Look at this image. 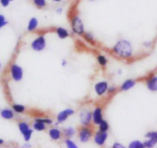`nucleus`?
<instances>
[{
  "label": "nucleus",
  "instance_id": "obj_1",
  "mask_svg": "<svg viewBox=\"0 0 157 148\" xmlns=\"http://www.w3.org/2000/svg\"><path fill=\"white\" fill-rule=\"evenodd\" d=\"M113 51L118 56L123 58H130L132 55V45L127 40H120L114 45Z\"/></svg>",
  "mask_w": 157,
  "mask_h": 148
},
{
  "label": "nucleus",
  "instance_id": "obj_2",
  "mask_svg": "<svg viewBox=\"0 0 157 148\" xmlns=\"http://www.w3.org/2000/svg\"><path fill=\"white\" fill-rule=\"evenodd\" d=\"M71 25H72V29L74 33L78 35H82L85 33V28H84L83 22H82V19L78 16H74L72 18V22H71Z\"/></svg>",
  "mask_w": 157,
  "mask_h": 148
},
{
  "label": "nucleus",
  "instance_id": "obj_3",
  "mask_svg": "<svg viewBox=\"0 0 157 148\" xmlns=\"http://www.w3.org/2000/svg\"><path fill=\"white\" fill-rule=\"evenodd\" d=\"M19 129L21 134L23 136L24 140L26 143H28L32 138V136L33 134V130L31 129L29 125L25 121H22L19 124Z\"/></svg>",
  "mask_w": 157,
  "mask_h": 148
},
{
  "label": "nucleus",
  "instance_id": "obj_4",
  "mask_svg": "<svg viewBox=\"0 0 157 148\" xmlns=\"http://www.w3.org/2000/svg\"><path fill=\"white\" fill-rule=\"evenodd\" d=\"M46 42L45 36L43 35H39V37L36 38V39L33 41L31 44V47L33 50L36 52H41L46 48Z\"/></svg>",
  "mask_w": 157,
  "mask_h": 148
},
{
  "label": "nucleus",
  "instance_id": "obj_5",
  "mask_svg": "<svg viewBox=\"0 0 157 148\" xmlns=\"http://www.w3.org/2000/svg\"><path fill=\"white\" fill-rule=\"evenodd\" d=\"M10 74L15 81H20L23 78V70L17 64H13L10 66Z\"/></svg>",
  "mask_w": 157,
  "mask_h": 148
},
{
  "label": "nucleus",
  "instance_id": "obj_6",
  "mask_svg": "<svg viewBox=\"0 0 157 148\" xmlns=\"http://www.w3.org/2000/svg\"><path fill=\"white\" fill-rule=\"evenodd\" d=\"M79 120L83 126H88L93 120V113L88 110H82L79 114Z\"/></svg>",
  "mask_w": 157,
  "mask_h": 148
},
{
  "label": "nucleus",
  "instance_id": "obj_7",
  "mask_svg": "<svg viewBox=\"0 0 157 148\" xmlns=\"http://www.w3.org/2000/svg\"><path fill=\"white\" fill-rule=\"evenodd\" d=\"M92 136H93V132L90 128H86V126H84L78 131V138L82 143L88 142Z\"/></svg>",
  "mask_w": 157,
  "mask_h": 148
},
{
  "label": "nucleus",
  "instance_id": "obj_8",
  "mask_svg": "<svg viewBox=\"0 0 157 148\" xmlns=\"http://www.w3.org/2000/svg\"><path fill=\"white\" fill-rule=\"evenodd\" d=\"M108 137V134L107 131H99L95 134L94 136V141L99 146H102L105 143V140Z\"/></svg>",
  "mask_w": 157,
  "mask_h": 148
},
{
  "label": "nucleus",
  "instance_id": "obj_9",
  "mask_svg": "<svg viewBox=\"0 0 157 148\" xmlns=\"http://www.w3.org/2000/svg\"><path fill=\"white\" fill-rule=\"evenodd\" d=\"M109 88V84L106 81H99V82L96 83L95 84V91H96V94L99 96H102V95L105 94V92L108 91Z\"/></svg>",
  "mask_w": 157,
  "mask_h": 148
},
{
  "label": "nucleus",
  "instance_id": "obj_10",
  "mask_svg": "<svg viewBox=\"0 0 157 148\" xmlns=\"http://www.w3.org/2000/svg\"><path fill=\"white\" fill-rule=\"evenodd\" d=\"M75 113L73 109H71V108H67V109L64 110V111H61L57 115L56 119H57V123H63L65 120H66L69 117V116L72 115V114Z\"/></svg>",
  "mask_w": 157,
  "mask_h": 148
},
{
  "label": "nucleus",
  "instance_id": "obj_11",
  "mask_svg": "<svg viewBox=\"0 0 157 148\" xmlns=\"http://www.w3.org/2000/svg\"><path fill=\"white\" fill-rule=\"evenodd\" d=\"M103 120L102 117V109L100 107H97L93 112V121L94 124L99 125Z\"/></svg>",
  "mask_w": 157,
  "mask_h": 148
},
{
  "label": "nucleus",
  "instance_id": "obj_12",
  "mask_svg": "<svg viewBox=\"0 0 157 148\" xmlns=\"http://www.w3.org/2000/svg\"><path fill=\"white\" fill-rule=\"evenodd\" d=\"M146 86L149 90L152 91H157V77L153 76L149 78L146 82Z\"/></svg>",
  "mask_w": 157,
  "mask_h": 148
},
{
  "label": "nucleus",
  "instance_id": "obj_13",
  "mask_svg": "<svg viewBox=\"0 0 157 148\" xmlns=\"http://www.w3.org/2000/svg\"><path fill=\"white\" fill-rule=\"evenodd\" d=\"M136 85V81L132 79H128L126 80L122 84L121 87H120V89L123 91H126L130 90L131 88L134 87Z\"/></svg>",
  "mask_w": 157,
  "mask_h": 148
},
{
  "label": "nucleus",
  "instance_id": "obj_14",
  "mask_svg": "<svg viewBox=\"0 0 157 148\" xmlns=\"http://www.w3.org/2000/svg\"><path fill=\"white\" fill-rule=\"evenodd\" d=\"M61 131L58 128H53L49 131V135L50 138L53 140H58L61 138Z\"/></svg>",
  "mask_w": 157,
  "mask_h": 148
},
{
  "label": "nucleus",
  "instance_id": "obj_15",
  "mask_svg": "<svg viewBox=\"0 0 157 148\" xmlns=\"http://www.w3.org/2000/svg\"><path fill=\"white\" fill-rule=\"evenodd\" d=\"M0 115L2 118L6 119V120H11L14 117V113L13 111L9 108H5V109L2 110L0 112Z\"/></svg>",
  "mask_w": 157,
  "mask_h": 148
},
{
  "label": "nucleus",
  "instance_id": "obj_16",
  "mask_svg": "<svg viewBox=\"0 0 157 148\" xmlns=\"http://www.w3.org/2000/svg\"><path fill=\"white\" fill-rule=\"evenodd\" d=\"M56 32L58 37L61 39H66V38L69 36V33L68 31V30L63 28V27H59V28H57L56 30Z\"/></svg>",
  "mask_w": 157,
  "mask_h": 148
},
{
  "label": "nucleus",
  "instance_id": "obj_17",
  "mask_svg": "<svg viewBox=\"0 0 157 148\" xmlns=\"http://www.w3.org/2000/svg\"><path fill=\"white\" fill-rule=\"evenodd\" d=\"M39 25V22H38V19L36 17H33L29 20L28 23V26H27V29L29 31H33L36 29L38 27Z\"/></svg>",
  "mask_w": 157,
  "mask_h": 148
},
{
  "label": "nucleus",
  "instance_id": "obj_18",
  "mask_svg": "<svg viewBox=\"0 0 157 148\" xmlns=\"http://www.w3.org/2000/svg\"><path fill=\"white\" fill-rule=\"evenodd\" d=\"M63 134L66 137H68V138H71V137H72L75 134V130L74 129V128H72V127L66 128L63 129Z\"/></svg>",
  "mask_w": 157,
  "mask_h": 148
},
{
  "label": "nucleus",
  "instance_id": "obj_19",
  "mask_svg": "<svg viewBox=\"0 0 157 148\" xmlns=\"http://www.w3.org/2000/svg\"><path fill=\"white\" fill-rule=\"evenodd\" d=\"M33 128L35 131H43L46 130V124H45L44 123H42V122L35 120L34 123H33Z\"/></svg>",
  "mask_w": 157,
  "mask_h": 148
},
{
  "label": "nucleus",
  "instance_id": "obj_20",
  "mask_svg": "<svg viewBox=\"0 0 157 148\" xmlns=\"http://www.w3.org/2000/svg\"><path fill=\"white\" fill-rule=\"evenodd\" d=\"M129 148H144L145 145L144 143L142 142L139 141V140H133L131 142L129 145Z\"/></svg>",
  "mask_w": 157,
  "mask_h": 148
},
{
  "label": "nucleus",
  "instance_id": "obj_21",
  "mask_svg": "<svg viewBox=\"0 0 157 148\" xmlns=\"http://www.w3.org/2000/svg\"><path fill=\"white\" fill-rule=\"evenodd\" d=\"M13 110L16 113L18 114H21V113H23L25 111V106L22 105H18V104H15L13 105Z\"/></svg>",
  "mask_w": 157,
  "mask_h": 148
},
{
  "label": "nucleus",
  "instance_id": "obj_22",
  "mask_svg": "<svg viewBox=\"0 0 157 148\" xmlns=\"http://www.w3.org/2000/svg\"><path fill=\"white\" fill-rule=\"evenodd\" d=\"M33 2L39 9H43L46 6V0H33Z\"/></svg>",
  "mask_w": 157,
  "mask_h": 148
},
{
  "label": "nucleus",
  "instance_id": "obj_23",
  "mask_svg": "<svg viewBox=\"0 0 157 148\" xmlns=\"http://www.w3.org/2000/svg\"><path fill=\"white\" fill-rule=\"evenodd\" d=\"M97 61L99 64L101 66H103V67H105L107 65V63H108V60H107V58L104 55H99L97 57Z\"/></svg>",
  "mask_w": 157,
  "mask_h": 148
},
{
  "label": "nucleus",
  "instance_id": "obj_24",
  "mask_svg": "<svg viewBox=\"0 0 157 148\" xmlns=\"http://www.w3.org/2000/svg\"><path fill=\"white\" fill-rule=\"evenodd\" d=\"M157 140H155V139H148L143 143L145 145V147H152V146H155Z\"/></svg>",
  "mask_w": 157,
  "mask_h": 148
},
{
  "label": "nucleus",
  "instance_id": "obj_25",
  "mask_svg": "<svg viewBox=\"0 0 157 148\" xmlns=\"http://www.w3.org/2000/svg\"><path fill=\"white\" fill-rule=\"evenodd\" d=\"M99 131H107L109 130V124L107 123L106 120H102V122L99 124Z\"/></svg>",
  "mask_w": 157,
  "mask_h": 148
},
{
  "label": "nucleus",
  "instance_id": "obj_26",
  "mask_svg": "<svg viewBox=\"0 0 157 148\" xmlns=\"http://www.w3.org/2000/svg\"><path fill=\"white\" fill-rule=\"evenodd\" d=\"M84 38H85L86 40L89 43H91V44L95 43L94 38H93V36L90 33H84Z\"/></svg>",
  "mask_w": 157,
  "mask_h": 148
},
{
  "label": "nucleus",
  "instance_id": "obj_27",
  "mask_svg": "<svg viewBox=\"0 0 157 148\" xmlns=\"http://www.w3.org/2000/svg\"><path fill=\"white\" fill-rule=\"evenodd\" d=\"M65 143H66V146L68 148H77V145L73 141H72L70 139H66L65 140Z\"/></svg>",
  "mask_w": 157,
  "mask_h": 148
},
{
  "label": "nucleus",
  "instance_id": "obj_28",
  "mask_svg": "<svg viewBox=\"0 0 157 148\" xmlns=\"http://www.w3.org/2000/svg\"><path fill=\"white\" fill-rule=\"evenodd\" d=\"M8 24V22L6 19V17L3 15L0 14V28H2V27L6 26Z\"/></svg>",
  "mask_w": 157,
  "mask_h": 148
},
{
  "label": "nucleus",
  "instance_id": "obj_29",
  "mask_svg": "<svg viewBox=\"0 0 157 148\" xmlns=\"http://www.w3.org/2000/svg\"><path fill=\"white\" fill-rule=\"evenodd\" d=\"M35 120H37V121L44 123L45 124H52V120L49 118H36L35 119Z\"/></svg>",
  "mask_w": 157,
  "mask_h": 148
},
{
  "label": "nucleus",
  "instance_id": "obj_30",
  "mask_svg": "<svg viewBox=\"0 0 157 148\" xmlns=\"http://www.w3.org/2000/svg\"><path fill=\"white\" fill-rule=\"evenodd\" d=\"M145 137L148 139H155V140H157V132H155V131L149 132L145 135Z\"/></svg>",
  "mask_w": 157,
  "mask_h": 148
},
{
  "label": "nucleus",
  "instance_id": "obj_31",
  "mask_svg": "<svg viewBox=\"0 0 157 148\" xmlns=\"http://www.w3.org/2000/svg\"><path fill=\"white\" fill-rule=\"evenodd\" d=\"M10 0H0V4L3 7H7L10 6Z\"/></svg>",
  "mask_w": 157,
  "mask_h": 148
},
{
  "label": "nucleus",
  "instance_id": "obj_32",
  "mask_svg": "<svg viewBox=\"0 0 157 148\" xmlns=\"http://www.w3.org/2000/svg\"><path fill=\"white\" fill-rule=\"evenodd\" d=\"M113 148H125V146L120 143H115L113 146Z\"/></svg>",
  "mask_w": 157,
  "mask_h": 148
},
{
  "label": "nucleus",
  "instance_id": "obj_33",
  "mask_svg": "<svg viewBox=\"0 0 157 148\" xmlns=\"http://www.w3.org/2000/svg\"><path fill=\"white\" fill-rule=\"evenodd\" d=\"M108 91L109 92V93H114V92L116 91V87H113V86H110L108 88Z\"/></svg>",
  "mask_w": 157,
  "mask_h": 148
},
{
  "label": "nucleus",
  "instance_id": "obj_34",
  "mask_svg": "<svg viewBox=\"0 0 157 148\" xmlns=\"http://www.w3.org/2000/svg\"><path fill=\"white\" fill-rule=\"evenodd\" d=\"M63 12V9L62 8V7H59V8L56 9V13L57 14H62Z\"/></svg>",
  "mask_w": 157,
  "mask_h": 148
},
{
  "label": "nucleus",
  "instance_id": "obj_35",
  "mask_svg": "<svg viewBox=\"0 0 157 148\" xmlns=\"http://www.w3.org/2000/svg\"><path fill=\"white\" fill-rule=\"evenodd\" d=\"M144 45L146 47H149L151 45V42H145Z\"/></svg>",
  "mask_w": 157,
  "mask_h": 148
},
{
  "label": "nucleus",
  "instance_id": "obj_36",
  "mask_svg": "<svg viewBox=\"0 0 157 148\" xmlns=\"http://www.w3.org/2000/svg\"><path fill=\"white\" fill-rule=\"evenodd\" d=\"M62 65H63V66H65V65H67V62H66V61L63 60V63H62Z\"/></svg>",
  "mask_w": 157,
  "mask_h": 148
},
{
  "label": "nucleus",
  "instance_id": "obj_37",
  "mask_svg": "<svg viewBox=\"0 0 157 148\" xmlns=\"http://www.w3.org/2000/svg\"><path fill=\"white\" fill-rule=\"evenodd\" d=\"M3 143H4V140H2V139H1V138H0V145L3 144Z\"/></svg>",
  "mask_w": 157,
  "mask_h": 148
},
{
  "label": "nucleus",
  "instance_id": "obj_38",
  "mask_svg": "<svg viewBox=\"0 0 157 148\" xmlns=\"http://www.w3.org/2000/svg\"><path fill=\"white\" fill-rule=\"evenodd\" d=\"M52 2H60L62 0H52Z\"/></svg>",
  "mask_w": 157,
  "mask_h": 148
},
{
  "label": "nucleus",
  "instance_id": "obj_39",
  "mask_svg": "<svg viewBox=\"0 0 157 148\" xmlns=\"http://www.w3.org/2000/svg\"><path fill=\"white\" fill-rule=\"evenodd\" d=\"M24 146H27V147H29V146H31V145L29 144V143H27V144L24 145Z\"/></svg>",
  "mask_w": 157,
  "mask_h": 148
},
{
  "label": "nucleus",
  "instance_id": "obj_40",
  "mask_svg": "<svg viewBox=\"0 0 157 148\" xmlns=\"http://www.w3.org/2000/svg\"><path fill=\"white\" fill-rule=\"evenodd\" d=\"M1 66H2V65H1V63H0V68H1Z\"/></svg>",
  "mask_w": 157,
  "mask_h": 148
},
{
  "label": "nucleus",
  "instance_id": "obj_41",
  "mask_svg": "<svg viewBox=\"0 0 157 148\" xmlns=\"http://www.w3.org/2000/svg\"><path fill=\"white\" fill-rule=\"evenodd\" d=\"M90 1H92V2H93V1H96V0H90Z\"/></svg>",
  "mask_w": 157,
  "mask_h": 148
},
{
  "label": "nucleus",
  "instance_id": "obj_42",
  "mask_svg": "<svg viewBox=\"0 0 157 148\" xmlns=\"http://www.w3.org/2000/svg\"><path fill=\"white\" fill-rule=\"evenodd\" d=\"M13 1H14V0H10V2H13Z\"/></svg>",
  "mask_w": 157,
  "mask_h": 148
}]
</instances>
